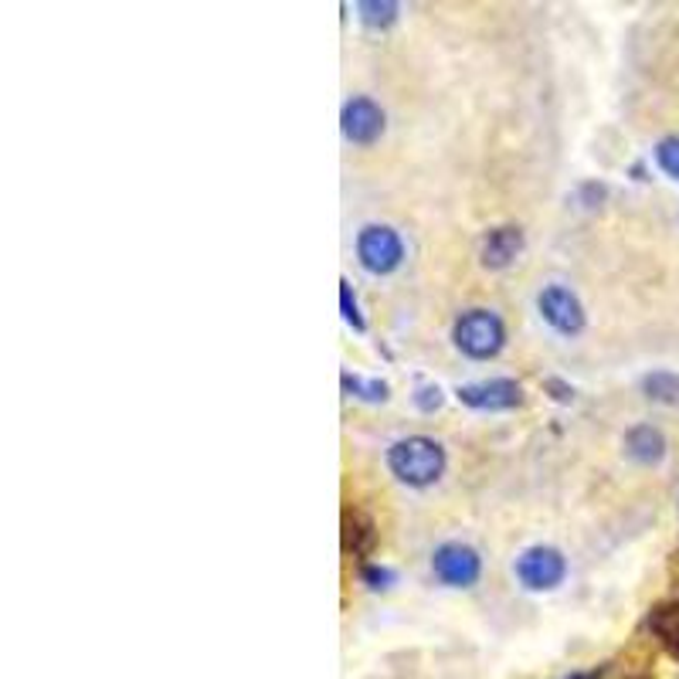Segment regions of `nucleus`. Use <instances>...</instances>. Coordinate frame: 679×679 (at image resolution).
<instances>
[{
  "label": "nucleus",
  "mask_w": 679,
  "mask_h": 679,
  "mask_svg": "<svg viewBox=\"0 0 679 679\" xmlns=\"http://www.w3.org/2000/svg\"><path fill=\"white\" fill-rule=\"evenodd\" d=\"M388 466L404 486H432L445 473V448L428 435H407L388 448Z\"/></svg>",
  "instance_id": "obj_1"
},
{
  "label": "nucleus",
  "mask_w": 679,
  "mask_h": 679,
  "mask_svg": "<svg viewBox=\"0 0 679 679\" xmlns=\"http://www.w3.org/2000/svg\"><path fill=\"white\" fill-rule=\"evenodd\" d=\"M452 340H456V347L473 357V360H489L503 350L507 343V327L496 312L489 309H466L456 327H452Z\"/></svg>",
  "instance_id": "obj_2"
},
{
  "label": "nucleus",
  "mask_w": 679,
  "mask_h": 679,
  "mask_svg": "<svg viewBox=\"0 0 679 679\" xmlns=\"http://www.w3.org/2000/svg\"><path fill=\"white\" fill-rule=\"evenodd\" d=\"M357 258L371 276H391L404 262V242L391 224H368L357 235Z\"/></svg>",
  "instance_id": "obj_3"
},
{
  "label": "nucleus",
  "mask_w": 679,
  "mask_h": 679,
  "mask_svg": "<svg viewBox=\"0 0 679 679\" xmlns=\"http://www.w3.org/2000/svg\"><path fill=\"white\" fill-rule=\"evenodd\" d=\"M513 571L527 592H554L567 574V561L551 543H537V548H527L517 558Z\"/></svg>",
  "instance_id": "obj_4"
},
{
  "label": "nucleus",
  "mask_w": 679,
  "mask_h": 679,
  "mask_svg": "<svg viewBox=\"0 0 679 679\" xmlns=\"http://www.w3.org/2000/svg\"><path fill=\"white\" fill-rule=\"evenodd\" d=\"M432 571L442 584L448 587H473L482 574V558L469 548V543H442L432 554Z\"/></svg>",
  "instance_id": "obj_5"
},
{
  "label": "nucleus",
  "mask_w": 679,
  "mask_h": 679,
  "mask_svg": "<svg viewBox=\"0 0 679 679\" xmlns=\"http://www.w3.org/2000/svg\"><path fill=\"white\" fill-rule=\"evenodd\" d=\"M537 309L558 333L574 337L584 330V306L567 286H548L537 296Z\"/></svg>",
  "instance_id": "obj_6"
},
{
  "label": "nucleus",
  "mask_w": 679,
  "mask_h": 679,
  "mask_svg": "<svg viewBox=\"0 0 679 679\" xmlns=\"http://www.w3.org/2000/svg\"><path fill=\"white\" fill-rule=\"evenodd\" d=\"M456 397L466 407H476V412H510V407H517L523 401V391L510 378H492V381L463 384L456 391Z\"/></svg>",
  "instance_id": "obj_7"
},
{
  "label": "nucleus",
  "mask_w": 679,
  "mask_h": 679,
  "mask_svg": "<svg viewBox=\"0 0 679 679\" xmlns=\"http://www.w3.org/2000/svg\"><path fill=\"white\" fill-rule=\"evenodd\" d=\"M340 126H343V136L350 144L357 147H371L381 140V132H384V109L368 99V96H357L343 106L340 113Z\"/></svg>",
  "instance_id": "obj_8"
},
{
  "label": "nucleus",
  "mask_w": 679,
  "mask_h": 679,
  "mask_svg": "<svg viewBox=\"0 0 679 679\" xmlns=\"http://www.w3.org/2000/svg\"><path fill=\"white\" fill-rule=\"evenodd\" d=\"M523 252V232L513 229V224H503V229H492L482 238V265L486 268H507L520 258Z\"/></svg>",
  "instance_id": "obj_9"
},
{
  "label": "nucleus",
  "mask_w": 679,
  "mask_h": 679,
  "mask_svg": "<svg viewBox=\"0 0 679 679\" xmlns=\"http://www.w3.org/2000/svg\"><path fill=\"white\" fill-rule=\"evenodd\" d=\"M378 527L364 510H343V551L353 558H364L374 551Z\"/></svg>",
  "instance_id": "obj_10"
},
{
  "label": "nucleus",
  "mask_w": 679,
  "mask_h": 679,
  "mask_svg": "<svg viewBox=\"0 0 679 679\" xmlns=\"http://www.w3.org/2000/svg\"><path fill=\"white\" fill-rule=\"evenodd\" d=\"M625 452L643 466H656L666 456V435L656 425H636L625 435Z\"/></svg>",
  "instance_id": "obj_11"
},
{
  "label": "nucleus",
  "mask_w": 679,
  "mask_h": 679,
  "mask_svg": "<svg viewBox=\"0 0 679 679\" xmlns=\"http://www.w3.org/2000/svg\"><path fill=\"white\" fill-rule=\"evenodd\" d=\"M649 628L662 639V646L679 659V602H666V605L653 608Z\"/></svg>",
  "instance_id": "obj_12"
},
{
  "label": "nucleus",
  "mask_w": 679,
  "mask_h": 679,
  "mask_svg": "<svg viewBox=\"0 0 679 679\" xmlns=\"http://www.w3.org/2000/svg\"><path fill=\"white\" fill-rule=\"evenodd\" d=\"M357 11L368 28H391L397 21V4H391V0H360Z\"/></svg>",
  "instance_id": "obj_13"
},
{
  "label": "nucleus",
  "mask_w": 679,
  "mask_h": 679,
  "mask_svg": "<svg viewBox=\"0 0 679 679\" xmlns=\"http://www.w3.org/2000/svg\"><path fill=\"white\" fill-rule=\"evenodd\" d=\"M340 384L350 397H360V401H388V394H391V388L384 381H364L357 374H343Z\"/></svg>",
  "instance_id": "obj_14"
},
{
  "label": "nucleus",
  "mask_w": 679,
  "mask_h": 679,
  "mask_svg": "<svg viewBox=\"0 0 679 679\" xmlns=\"http://www.w3.org/2000/svg\"><path fill=\"white\" fill-rule=\"evenodd\" d=\"M643 388H646V394H649L653 401H666V404L679 401V378H672V374H666V371L649 374V378L643 381Z\"/></svg>",
  "instance_id": "obj_15"
},
{
  "label": "nucleus",
  "mask_w": 679,
  "mask_h": 679,
  "mask_svg": "<svg viewBox=\"0 0 679 679\" xmlns=\"http://www.w3.org/2000/svg\"><path fill=\"white\" fill-rule=\"evenodd\" d=\"M656 163H659L672 180H679V136H666V140H659V147H656Z\"/></svg>",
  "instance_id": "obj_16"
},
{
  "label": "nucleus",
  "mask_w": 679,
  "mask_h": 679,
  "mask_svg": "<svg viewBox=\"0 0 679 679\" xmlns=\"http://www.w3.org/2000/svg\"><path fill=\"white\" fill-rule=\"evenodd\" d=\"M340 309H343V320H347L353 330H368V323H364V316H360V306H357L353 289H350L347 279H340Z\"/></svg>",
  "instance_id": "obj_17"
},
{
  "label": "nucleus",
  "mask_w": 679,
  "mask_h": 679,
  "mask_svg": "<svg viewBox=\"0 0 679 679\" xmlns=\"http://www.w3.org/2000/svg\"><path fill=\"white\" fill-rule=\"evenodd\" d=\"M394 571L391 567H381V564H368L364 571H360V581H364L368 587H374V592H384V587L394 584Z\"/></svg>",
  "instance_id": "obj_18"
},
{
  "label": "nucleus",
  "mask_w": 679,
  "mask_h": 679,
  "mask_svg": "<svg viewBox=\"0 0 679 679\" xmlns=\"http://www.w3.org/2000/svg\"><path fill=\"white\" fill-rule=\"evenodd\" d=\"M442 401H445V397H442V388H438V384H422V388L415 391V404L422 407V412H428V415L438 412Z\"/></svg>",
  "instance_id": "obj_19"
},
{
  "label": "nucleus",
  "mask_w": 679,
  "mask_h": 679,
  "mask_svg": "<svg viewBox=\"0 0 679 679\" xmlns=\"http://www.w3.org/2000/svg\"><path fill=\"white\" fill-rule=\"evenodd\" d=\"M543 388H548V391H554V397H558V401H571V397H574V388H567L564 381H548V384H543Z\"/></svg>",
  "instance_id": "obj_20"
},
{
  "label": "nucleus",
  "mask_w": 679,
  "mask_h": 679,
  "mask_svg": "<svg viewBox=\"0 0 679 679\" xmlns=\"http://www.w3.org/2000/svg\"><path fill=\"white\" fill-rule=\"evenodd\" d=\"M636 679H646V676H636Z\"/></svg>",
  "instance_id": "obj_21"
}]
</instances>
